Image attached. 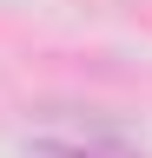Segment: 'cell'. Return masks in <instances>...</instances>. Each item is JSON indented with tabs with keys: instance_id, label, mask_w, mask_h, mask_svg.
Here are the masks:
<instances>
[{
	"instance_id": "1",
	"label": "cell",
	"mask_w": 152,
	"mask_h": 158,
	"mask_svg": "<svg viewBox=\"0 0 152 158\" xmlns=\"http://www.w3.org/2000/svg\"><path fill=\"white\" fill-rule=\"evenodd\" d=\"M27 158H132V152H112V145H73V138H33Z\"/></svg>"
}]
</instances>
